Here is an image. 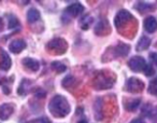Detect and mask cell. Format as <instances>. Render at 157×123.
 Returning a JSON list of instances; mask_svg holds the SVG:
<instances>
[{"label":"cell","mask_w":157,"mask_h":123,"mask_svg":"<svg viewBox=\"0 0 157 123\" xmlns=\"http://www.w3.org/2000/svg\"><path fill=\"white\" fill-rule=\"evenodd\" d=\"M144 83L138 78H129L126 82V90L130 93H139L143 90Z\"/></svg>","instance_id":"3"},{"label":"cell","mask_w":157,"mask_h":123,"mask_svg":"<svg viewBox=\"0 0 157 123\" xmlns=\"http://www.w3.org/2000/svg\"><path fill=\"white\" fill-rule=\"evenodd\" d=\"M143 71H144V75H145L146 77H152V76L155 73L154 68H153V66H152V65H150V64H146L145 65Z\"/></svg>","instance_id":"19"},{"label":"cell","mask_w":157,"mask_h":123,"mask_svg":"<svg viewBox=\"0 0 157 123\" xmlns=\"http://www.w3.org/2000/svg\"><path fill=\"white\" fill-rule=\"evenodd\" d=\"M132 15L129 13L126 10H121L117 14H116L115 18H114V24L117 28H121L122 26H124L125 24H127L128 22H130V20H132Z\"/></svg>","instance_id":"4"},{"label":"cell","mask_w":157,"mask_h":123,"mask_svg":"<svg viewBox=\"0 0 157 123\" xmlns=\"http://www.w3.org/2000/svg\"><path fill=\"white\" fill-rule=\"evenodd\" d=\"M148 92H150L151 94L157 96V84H156V82H155V80H154V82L150 85V88H148Z\"/></svg>","instance_id":"20"},{"label":"cell","mask_w":157,"mask_h":123,"mask_svg":"<svg viewBox=\"0 0 157 123\" xmlns=\"http://www.w3.org/2000/svg\"><path fill=\"white\" fill-rule=\"evenodd\" d=\"M11 65H12V61L9 55H8V53L3 50H0V69L8 71L11 68Z\"/></svg>","instance_id":"6"},{"label":"cell","mask_w":157,"mask_h":123,"mask_svg":"<svg viewBox=\"0 0 157 123\" xmlns=\"http://www.w3.org/2000/svg\"><path fill=\"white\" fill-rule=\"evenodd\" d=\"M52 68L54 69L56 73H63V71H66L67 67H66L65 64H63V63H60V62H53V63H52Z\"/></svg>","instance_id":"16"},{"label":"cell","mask_w":157,"mask_h":123,"mask_svg":"<svg viewBox=\"0 0 157 123\" xmlns=\"http://www.w3.org/2000/svg\"><path fill=\"white\" fill-rule=\"evenodd\" d=\"M141 104V101L139 98L137 99H132V101H128L125 103V108H126L128 111H135L138 109V107Z\"/></svg>","instance_id":"14"},{"label":"cell","mask_w":157,"mask_h":123,"mask_svg":"<svg viewBox=\"0 0 157 123\" xmlns=\"http://www.w3.org/2000/svg\"><path fill=\"white\" fill-rule=\"evenodd\" d=\"M3 27H5V23H3V20L0 18V31L3 30Z\"/></svg>","instance_id":"23"},{"label":"cell","mask_w":157,"mask_h":123,"mask_svg":"<svg viewBox=\"0 0 157 123\" xmlns=\"http://www.w3.org/2000/svg\"><path fill=\"white\" fill-rule=\"evenodd\" d=\"M144 29L148 33H155L157 30V20L154 16H148L144 21Z\"/></svg>","instance_id":"10"},{"label":"cell","mask_w":157,"mask_h":123,"mask_svg":"<svg viewBox=\"0 0 157 123\" xmlns=\"http://www.w3.org/2000/svg\"><path fill=\"white\" fill-rule=\"evenodd\" d=\"M18 25H20V22H18L17 18L13 15L10 16L9 23H8V27H9L10 29H13V28H15V27H17Z\"/></svg>","instance_id":"17"},{"label":"cell","mask_w":157,"mask_h":123,"mask_svg":"<svg viewBox=\"0 0 157 123\" xmlns=\"http://www.w3.org/2000/svg\"><path fill=\"white\" fill-rule=\"evenodd\" d=\"M48 49L57 54H63L67 51L68 43L66 42V40L61 39V38H55L48 43Z\"/></svg>","instance_id":"2"},{"label":"cell","mask_w":157,"mask_h":123,"mask_svg":"<svg viewBox=\"0 0 157 123\" xmlns=\"http://www.w3.org/2000/svg\"><path fill=\"white\" fill-rule=\"evenodd\" d=\"M78 123H87V121H86V120H81V121H78Z\"/></svg>","instance_id":"26"},{"label":"cell","mask_w":157,"mask_h":123,"mask_svg":"<svg viewBox=\"0 0 157 123\" xmlns=\"http://www.w3.org/2000/svg\"><path fill=\"white\" fill-rule=\"evenodd\" d=\"M151 58H152V61L154 62L157 66V53H152V54H151Z\"/></svg>","instance_id":"21"},{"label":"cell","mask_w":157,"mask_h":123,"mask_svg":"<svg viewBox=\"0 0 157 123\" xmlns=\"http://www.w3.org/2000/svg\"><path fill=\"white\" fill-rule=\"evenodd\" d=\"M83 10H84V7L81 5V3L74 2L66 9V13L69 14V15L72 16V18H76V16H78L82 12H83Z\"/></svg>","instance_id":"7"},{"label":"cell","mask_w":157,"mask_h":123,"mask_svg":"<svg viewBox=\"0 0 157 123\" xmlns=\"http://www.w3.org/2000/svg\"><path fill=\"white\" fill-rule=\"evenodd\" d=\"M151 39L147 38L146 36H143V37L140 38V40L137 43V51H145L148 49V46H151Z\"/></svg>","instance_id":"12"},{"label":"cell","mask_w":157,"mask_h":123,"mask_svg":"<svg viewBox=\"0 0 157 123\" xmlns=\"http://www.w3.org/2000/svg\"><path fill=\"white\" fill-rule=\"evenodd\" d=\"M129 51H130L129 46L124 44V43H121L120 46L116 48V52H117L118 55H121V56H126V55H128Z\"/></svg>","instance_id":"15"},{"label":"cell","mask_w":157,"mask_h":123,"mask_svg":"<svg viewBox=\"0 0 157 123\" xmlns=\"http://www.w3.org/2000/svg\"><path fill=\"white\" fill-rule=\"evenodd\" d=\"M74 82H75L74 77H72V76H67L63 81V86H65V88H70Z\"/></svg>","instance_id":"18"},{"label":"cell","mask_w":157,"mask_h":123,"mask_svg":"<svg viewBox=\"0 0 157 123\" xmlns=\"http://www.w3.org/2000/svg\"><path fill=\"white\" fill-rule=\"evenodd\" d=\"M48 110L54 117L63 118L70 112V105L66 97L61 95H56L51 99L48 104Z\"/></svg>","instance_id":"1"},{"label":"cell","mask_w":157,"mask_h":123,"mask_svg":"<svg viewBox=\"0 0 157 123\" xmlns=\"http://www.w3.org/2000/svg\"><path fill=\"white\" fill-rule=\"evenodd\" d=\"M3 93L5 94H10V89L7 88V86H3Z\"/></svg>","instance_id":"25"},{"label":"cell","mask_w":157,"mask_h":123,"mask_svg":"<svg viewBox=\"0 0 157 123\" xmlns=\"http://www.w3.org/2000/svg\"><path fill=\"white\" fill-rule=\"evenodd\" d=\"M14 111V107L12 104H2L0 106V119L8 120Z\"/></svg>","instance_id":"9"},{"label":"cell","mask_w":157,"mask_h":123,"mask_svg":"<svg viewBox=\"0 0 157 123\" xmlns=\"http://www.w3.org/2000/svg\"><path fill=\"white\" fill-rule=\"evenodd\" d=\"M131 123H145V122H144V121L142 120V119L138 118V119H135V120L131 121Z\"/></svg>","instance_id":"22"},{"label":"cell","mask_w":157,"mask_h":123,"mask_svg":"<svg viewBox=\"0 0 157 123\" xmlns=\"http://www.w3.org/2000/svg\"><path fill=\"white\" fill-rule=\"evenodd\" d=\"M23 64L26 68H28L31 71H38L40 68L39 62L35 58H30V57H26L23 59Z\"/></svg>","instance_id":"11"},{"label":"cell","mask_w":157,"mask_h":123,"mask_svg":"<svg viewBox=\"0 0 157 123\" xmlns=\"http://www.w3.org/2000/svg\"><path fill=\"white\" fill-rule=\"evenodd\" d=\"M25 48H26V42L22 39L13 40L9 46L10 51H11L12 53H14V54H18V53H21Z\"/></svg>","instance_id":"8"},{"label":"cell","mask_w":157,"mask_h":123,"mask_svg":"<svg viewBox=\"0 0 157 123\" xmlns=\"http://www.w3.org/2000/svg\"><path fill=\"white\" fill-rule=\"evenodd\" d=\"M39 18H40V12L37 9H35V8H33V9H30L27 12V20H28L29 23L37 22Z\"/></svg>","instance_id":"13"},{"label":"cell","mask_w":157,"mask_h":123,"mask_svg":"<svg viewBox=\"0 0 157 123\" xmlns=\"http://www.w3.org/2000/svg\"><path fill=\"white\" fill-rule=\"evenodd\" d=\"M146 63L145 59L141 56H133L129 59L128 62V66L129 68L131 69L132 71H141L144 69Z\"/></svg>","instance_id":"5"},{"label":"cell","mask_w":157,"mask_h":123,"mask_svg":"<svg viewBox=\"0 0 157 123\" xmlns=\"http://www.w3.org/2000/svg\"><path fill=\"white\" fill-rule=\"evenodd\" d=\"M41 123H51L50 119L48 118H42L41 119Z\"/></svg>","instance_id":"24"}]
</instances>
